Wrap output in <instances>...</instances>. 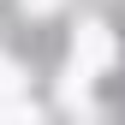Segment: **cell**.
Here are the masks:
<instances>
[{"instance_id": "6da1fadb", "label": "cell", "mask_w": 125, "mask_h": 125, "mask_svg": "<svg viewBox=\"0 0 125 125\" xmlns=\"http://www.w3.org/2000/svg\"><path fill=\"white\" fill-rule=\"evenodd\" d=\"M107 60H113V36H107V24H83V30H77V42H72V66L101 72Z\"/></svg>"}, {"instance_id": "7a4b0ae2", "label": "cell", "mask_w": 125, "mask_h": 125, "mask_svg": "<svg viewBox=\"0 0 125 125\" xmlns=\"http://www.w3.org/2000/svg\"><path fill=\"white\" fill-rule=\"evenodd\" d=\"M0 125H42V107L24 101V95H12V101H0Z\"/></svg>"}, {"instance_id": "3957f363", "label": "cell", "mask_w": 125, "mask_h": 125, "mask_svg": "<svg viewBox=\"0 0 125 125\" xmlns=\"http://www.w3.org/2000/svg\"><path fill=\"white\" fill-rule=\"evenodd\" d=\"M12 95H24V72L12 60H0V101H12Z\"/></svg>"}, {"instance_id": "277c9868", "label": "cell", "mask_w": 125, "mask_h": 125, "mask_svg": "<svg viewBox=\"0 0 125 125\" xmlns=\"http://www.w3.org/2000/svg\"><path fill=\"white\" fill-rule=\"evenodd\" d=\"M24 6H30V12H54L60 0H24Z\"/></svg>"}]
</instances>
